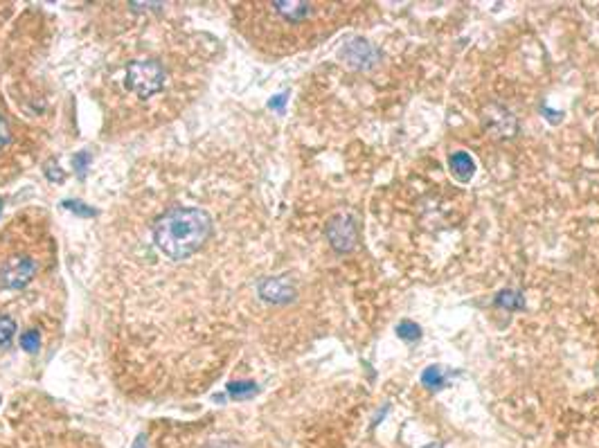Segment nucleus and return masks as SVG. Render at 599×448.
<instances>
[{
	"label": "nucleus",
	"mask_w": 599,
	"mask_h": 448,
	"mask_svg": "<svg viewBox=\"0 0 599 448\" xmlns=\"http://www.w3.org/2000/svg\"><path fill=\"white\" fill-rule=\"evenodd\" d=\"M212 235V216L201 208H171L153 223V244L169 259H187Z\"/></svg>",
	"instance_id": "nucleus-1"
},
{
	"label": "nucleus",
	"mask_w": 599,
	"mask_h": 448,
	"mask_svg": "<svg viewBox=\"0 0 599 448\" xmlns=\"http://www.w3.org/2000/svg\"><path fill=\"white\" fill-rule=\"evenodd\" d=\"M124 86L138 97H153L165 86V68L153 59L133 61L124 70Z\"/></svg>",
	"instance_id": "nucleus-2"
},
{
	"label": "nucleus",
	"mask_w": 599,
	"mask_h": 448,
	"mask_svg": "<svg viewBox=\"0 0 599 448\" xmlns=\"http://www.w3.org/2000/svg\"><path fill=\"white\" fill-rule=\"evenodd\" d=\"M36 275V261L28 252H7L0 257V290H18Z\"/></svg>",
	"instance_id": "nucleus-3"
},
{
	"label": "nucleus",
	"mask_w": 599,
	"mask_h": 448,
	"mask_svg": "<svg viewBox=\"0 0 599 448\" xmlns=\"http://www.w3.org/2000/svg\"><path fill=\"white\" fill-rule=\"evenodd\" d=\"M327 237H329V244H332L338 252H347L356 246V221L354 216L347 212H340L336 214L332 221L327 225Z\"/></svg>",
	"instance_id": "nucleus-4"
},
{
	"label": "nucleus",
	"mask_w": 599,
	"mask_h": 448,
	"mask_svg": "<svg viewBox=\"0 0 599 448\" xmlns=\"http://www.w3.org/2000/svg\"><path fill=\"white\" fill-rule=\"evenodd\" d=\"M260 295L268 302H286L296 295V288L286 277H271L260 284Z\"/></svg>",
	"instance_id": "nucleus-5"
},
{
	"label": "nucleus",
	"mask_w": 599,
	"mask_h": 448,
	"mask_svg": "<svg viewBox=\"0 0 599 448\" xmlns=\"http://www.w3.org/2000/svg\"><path fill=\"white\" fill-rule=\"evenodd\" d=\"M448 167H450V174L458 180H462V183H467V180L475 174V160L467 151H455L448 158Z\"/></svg>",
	"instance_id": "nucleus-6"
},
{
	"label": "nucleus",
	"mask_w": 599,
	"mask_h": 448,
	"mask_svg": "<svg viewBox=\"0 0 599 448\" xmlns=\"http://www.w3.org/2000/svg\"><path fill=\"white\" fill-rule=\"evenodd\" d=\"M257 392V385L250 381H237V383H230L228 385V394L232 399H248Z\"/></svg>",
	"instance_id": "nucleus-7"
},
{
	"label": "nucleus",
	"mask_w": 599,
	"mask_h": 448,
	"mask_svg": "<svg viewBox=\"0 0 599 448\" xmlns=\"http://www.w3.org/2000/svg\"><path fill=\"white\" fill-rule=\"evenodd\" d=\"M16 334V322L9 316H0V345H9Z\"/></svg>",
	"instance_id": "nucleus-8"
},
{
	"label": "nucleus",
	"mask_w": 599,
	"mask_h": 448,
	"mask_svg": "<svg viewBox=\"0 0 599 448\" xmlns=\"http://www.w3.org/2000/svg\"><path fill=\"white\" fill-rule=\"evenodd\" d=\"M397 334H399V338H403V341H417V338L421 336V329H419V324H414V322H410V320H403L399 326H397Z\"/></svg>",
	"instance_id": "nucleus-9"
},
{
	"label": "nucleus",
	"mask_w": 599,
	"mask_h": 448,
	"mask_svg": "<svg viewBox=\"0 0 599 448\" xmlns=\"http://www.w3.org/2000/svg\"><path fill=\"white\" fill-rule=\"evenodd\" d=\"M496 302L505 309H521L523 307V297L518 293H513V290H503V293L496 297Z\"/></svg>",
	"instance_id": "nucleus-10"
},
{
	"label": "nucleus",
	"mask_w": 599,
	"mask_h": 448,
	"mask_svg": "<svg viewBox=\"0 0 599 448\" xmlns=\"http://www.w3.org/2000/svg\"><path fill=\"white\" fill-rule=\"evenodd\" d=\"M21 347L25 349V352H36V349L41 347V336H39V331L30 329V331L23 334V336H21Z\"/></svg>",
	"instance_id": "nucleus-11"
},
{
	"label": "nucleus",
	"mask_w": 599,
	"mask_h": 448,
	"mask_svg": "<svg viewBox=\"0 0 599 448\" xmlns=\"http://www.w3.org/2000/svg\"><path fill=\"white\" fill-rule=\"evenodd\" d=\"M421 381H424V385H428V387H439V385H442V372H439L437 365L428 367V370L424 372Z\"/></svg>",
	"instance_id": "nucleus-12"
},
{
	"label": "nucleus",
	"mask_w": 599,
	"mask_h": 448,
	"mask_svg": "<svg viewBox=\"0 0 599 448\" xmlns=\"http://www.w3.org/2000/svg\"><path fill=\"white\" fill-rule=\"evenodd\" d=\"M64 205H66L68 210L77 212V214H81V216H95V210L86 208V205H83V203H79V201H66Z\"/></svg>",
	"instance_id": "nucleus-13"
},
{
	"label": "nucleus",
	"mask_w": 599,
	"mask_h": 448,
	"mask_svg": "<svg viewBox=\"0 0 599 448\" xmlns=\"http://www.w3.org/2000/svg\"><path fill=\"white\" fill-rule=\"evenodd\" d=\"M88 160H91V155L86 153V151H83V153H77L75 158H72V163H75V169H77V174H79V176L83 174V169L88 167Z\"/></svg>",
	"instance_id": "nucleus-14"
},
{
	"label": "nucleus",
	"mask_w": 599,
	"mask_h": 448,
	"mask_svg": "<svg viewBox=\"0 0 599 448\" xmlns=\"http://www.w3.org/2000/svg\"><path fill=\"white\" fill-rule=\"evenodd\" d=\"M7 140H9V126H7L5 119L0 117V147H3V144H7Z\"/></svg>",
	"instance_id": "nucleus-15"
},
{
	"label": "nucleus",
	"mask_w": 599,
	"mask_h": 448,
	"mask_svg": "<svg viewBox=\"0 0 599 448\" xmlns=\"http://www.w3.org/2000/svg\"><path fill=\"white\" fill-rule=\"evenodd\" d=\"M284 102H286V95H277L275 100L271 102V108H282Z\"/></svg>",
	"instance_id": "nucleus-16"
},
{
	"label": "nucleus",
	"mask_w": 599,
	"mask_h": 448,
	"mask_svg": "<svg viewBox=\"0 0 599 448\" xmlns=\"http://www.w3.org/2000/svg\"><path fill=\"white\" fill-rule=\"evenodd\" d=\"M133 448H144V440H142V437H138V440H136V444H133Z\"/></svg>",
	"instance_id": "nucleus-17"
},
{
	"label": "nucleus",
	"mask_w": 599,
	"mask_h": 448,
	"mask_svg": "<svg viewBox=\"0 0 599 448\" xmlns=\"http://www.w3.org/2000/svg\"><path fill=\"white\" fill-rule=\"evenodd\" d=\"M0 210H3V201H0Z\"/></svg>",
	"instance_id": "nucleus-18"
}]
</instances>
